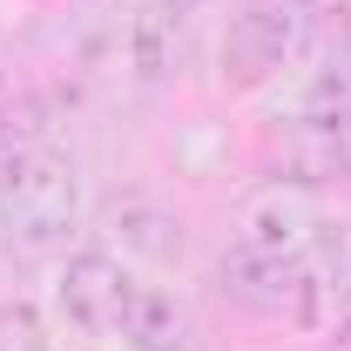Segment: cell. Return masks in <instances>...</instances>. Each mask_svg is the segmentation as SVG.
I'll use <instances>...</instances> for the list:
<instances>
[{"label":"cell","instance_id":"obj_1","mask_svg":"<svg viewBox=\"0 0 351 351\" xmlns=\"http://www.w3.org/2000/svg\"><path fill=\"white\" fill-rule=\"evenodd\" d=\"M82 217V176L68 156H54L41 142L14 149L0 162V230L21 243H54Z\"/></svg>","mask_w":351,"mask_h":351},{"label":"cell","instance_id":"obj_2","mask_svg":"<svg viewBox=\"0 0 351 351\" xmlns=\"http://www.w3.org/2000/svg\"><path fill=\"white\" fill-rule=\"evenodd\" d=\"M311 27H317V7L304 0H250L230 34H223V88L230 95H257L263 82H277L298 54L311 47Z\"/></svg>","mask_w":351,"mask_h":351},{"label":"cell","instance_id":"obj_3","mask_svg":"<svg viewBox=\"0 0 351 351\" xmlns=\"http://www.w3.org/2000/svg\"><path fill=\"white\" fill-rule=\"evenodd\" d=\"M223 291L257 317H284V324H324V298H331V277L317 270V257H243L230 250L223 257Z\"/></svg>","mask_w":351,"mask_h":351},{"label":"cell","instance_id":"obj_4","mask_svg":"<svg viewBox=\"0 0 351 351\" xmlns=\"http://www.w3.org/2000/svg\"><path fill=\"white\" fill-rule=\"evenodd\" d=\"M129 291H135V277L108 243H88V250H75V257L54 270V311L82 338H115Z\"/></svg>","mask_w":351,"mask_h":351},{"label":"cell","instance_id":"obj_5","mask_svg":"<svg viewBox=\"0 0 351 351\" xmlns=\"http://www.w3.org/2000/svg\"><path fill=\"white\" fill-rule=\"evenodd\" d=\"M317 243V210L298 182H270L237 210V250L243 257H304Z\"/></svg>","mask_w":351,"mask_h":351},{"label":"cell","instance_id":"obj_6","mask_svg":"<svg viewBox=\"0 0 351 351\" xmlns=\"http://www.w3.org/2000/svg\"><path fill=\"white\" fill-rule=\"evenodd\" d=\"M108 243H115L122 263H142V270H176L189 257V230L162 203H115L108 210Z\"/></svg>","mask_w":351,"mask_h":351},{"label":"cell","instance_id":"obj_7","mask_svg":"<svg viewBox=\"0 0 351 351\" xmlns=\"http://www.w3.org/2000/svg\"><path fill=\"white\" fill-rule=\"evenodd\" d=\"M115 338L129 351H189V311L176 304V291H162V284H135Z\"/></svg>","mask_w":351,"mask_h":351},{"label":"cell","instance_id":"obj_8","mask_svg":"<svg viewBox=\"0 0 351 351\" xmlns=\"http://www.w3.org/2000/svg\"><path fill=\"white\" fill-rule=\"evenodd\" d=\"M298 115L311 129H345L351 122V34H338L324 47V61L311 68L304 95H298Z\"/></svg>","mask_w":351,"mask_h":351},{"label":"cell","instance_id":"obj_9","mask_svg":"<svg viewBox=\"0 0 351 351\" xmlns=\"http://www.w3.org/2000/svg\"><path fill=\"white\" fill-rule=\"evenodd\" d=\"M176 54H182V41H176V14H162V7L149 0V7L129 21V61H135V75H149V82L169 75Z\"/></svg>","mask_w":351,"mask_h":351},{"label":"cell","instance_id":"obj_10","mask_svg":"<svg viewBox=\"0 0 351 351\" xmlns=\"http://www.w3.org/2000/svg\"><path fill=\"white\" fill-rule=\"evenodd\" d=\"M0 351H54L47 345V317L27 298H7L0 304Z\"/></svg>","mask_w":351,"mask_h":351},{"label":"cell","instance_id":"obj_11","mask_svg":"<svg viewBox=\"0 0 351 351\" xmlns=\"http://www.w3.org/2000/svg\"><path fill=\"white\" fill-rule=\"evenodd\" d=\"M14 149H27V135H21V122H14V108H0V162H7Z\"/></svg>","mask_w":351,"mask_h":351},{"label":"cell","instance_id":"obj_12","mask_svg":"<svg viewBox=\"0 0 351 351\" xmlns=\"http://www.w3.org/2000/svg\"><path fill=\"white\" fill-rule=\"evenodd\" d=\"M156 7H162V14H176V21H182V14H196L203 0H156Z\"/></svg>","mask_w":351,"mask_h":351},{"label":"cell","instance_id":"obj_13","mask_svg":"<svg viewBox=\"0 0 351 351\" xmlns=\"http://www.w3.org/2000/svg\"><path fill=\"white\" fill-rule=\"evenodd\" d=\"M331 351H351V311H345V324L331 331Z\"/></svg>","mask_w":351,"mask_h":351},{"label":"cell","instance_id":"obj_14","mask_svg":"<svg viewBox=\"0 0 351 351\" xmlns=\"http://www.w3.org/2000/svg\"><path fill=\"white\" fill-rule=\"evenodd\" d=\"M304 7H324V0H304Z\"/></svg>","mask_w":351,"mask_h":351}]
</instances>
